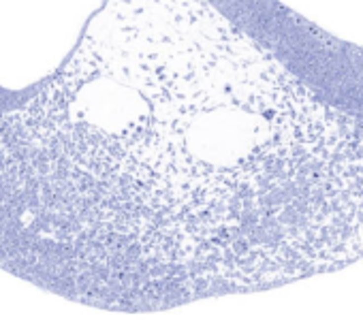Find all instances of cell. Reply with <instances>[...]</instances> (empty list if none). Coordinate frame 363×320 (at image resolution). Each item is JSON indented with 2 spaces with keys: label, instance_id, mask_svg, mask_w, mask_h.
I'll use <instances>...</instances> for the list:
<instances>
[{
  "label": "cell",
  "instance_id": "1",
  "mask_svg": "<svg viewBox=\"0 0 363 320\" xmlns=\"http://www.w3.org/2000/svg\"><path fill=\"white\" fill-rule=\"evenodd\" d=\"M210 0H109L0 102V267L147 314L263 280L276 111Z\"/></svg>",
  "mask_w": 363,
  "mask_h": 320
}]
</instances>
